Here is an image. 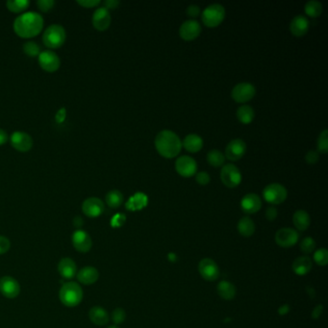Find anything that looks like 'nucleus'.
Segmentation results:
<instances>
[{
	"instance_id": "f257e3e1",
	"label": "nucleus",
	"mask_w": 328,
	"mask_h": 328,
	"mask_svg": "<svg viewBox=\"0 0 328 328\" xmlns=\"http://www.w3.org/2000/svg\"><path fill=\"white\" fill-rule=\"evenodd\" d=\"M45 20L43 16L34 11L20 14L14 20V31L18 36L29 39L36 37L44 28Z\"/></svg>"
},
{
	"instance_id": "f03ea898",
	"label": "nucleus",
	"mask_w": 328,
	"mask_h": 328,
	"mask_svg": "<svg viewBox=\"0 0 328 328\" xmlns=\"http://www.w3.org/2000/svg\"><path fill=\"white\" fill-rule=\"evenodd\" d=\"M157 152L167 159L179 155L182 149V142L172 130H162L156 135L154 141Z\"/></svg>"
},
{
	"instance_id": "7ed1b4c3",
	"label": "nucleus",
	"mask_w": 328,
	"mask_h": 328,
	"mask_svg": "<svg viewBox=\"0 0 328 328\" xmlns=\"http://www.w3.org/2000/svg\"><path fill=\"white\" fill-rule=\"evenodd\" d=\"M60 301L67 307L78 306L83 300V290L78 283H64L59 292Z\"/></svg>"
},
{
	"instance_id": "20e7f679",
	"label": "nucleus",
	"mask_w": 328,
	"mask_h": 328,
	"mask_svg": "<svg viewBox=\"0 0 328 328\" xmlns=\"http://www.w3.org/2000/svg\"><path fill=\"white\" fill-rule=\"evenodd\" d=\"M67 39V33L61 24H51L46 28L43 35V41L49 48H59L63 46Z\"/></svg>"
},
{
	"instance_id": "39448f33",
	"label": "nucleus",
	"mask_w": 328,
	"mask_h": 328,
	"mask_svg": "<svg viewBox=\"0 0 328 328\" xmlns=\"http://www.w3.org/2000/svg\"><path fill=\"white\" fill-rule=\"evenodd\" d=\"M225 14V9L222 5L217 3L211 4L202 12V22L207 27H218L224 20Z\"/></svg>"
},
{
	"instance_id": "423d86ee",
	"label": "nucleus",
	"mask_w": 328,
	"mask_h": 328,
	"mask_svg": "<svg viewBox=\"0 0 328 328\" xmlns=\"http://www.w3.org/2000/svg\"><path fill=\"white\" fill-rule=\"evenodd\" d=\"M288 191L279 183H272L268 185L263 191V198L265 201L273 205L281 204L287 200Z\"/></svg>"
},
{
	"instance_id": "0eeeda50",
	"label": "nucleus",
	"mask_w": 328,
	"mask_h": 328,
	"mask_svg": "<svg viewBox=\"0 0 328 328\" xmlns=\"http://www.w3.org/2000/svg\"><path fill=\"white\" fill-rule=\"evenodd\" d=\"M220 180L227 188H236L242 182V173L237 166L225 165L220 171Z\"/></svg>"
},
{
	"instance_id": "6e6552de",
	"label": "nucleus",
	"mask_w": 328,
	"mask_h": 328,
	"mask_svg": "<svg viewBox=\"0 0 328 328\" xmlns=\"http://www.w3.org/2000/svg\"><path fill=\"white\" fill-rule=\"evenodd\" d=\"M255 87L251 83H239L231 91L233 101L242 104L251 101L255 96Z\"/></svg>"
},
{
	"instance_id": "1a4fd4ad",
	"label": "nucleus",
	"mask_w": 328,
	"mask_h": 328,
	"mask_svg": "<svg viewBox=\"0 0 328 328\" xmlns=\"http://www.w3.org/2000/svg\"><path fill=\"white\" fill-rule=\"evenodd\" d=\"M175 171L180 176L189 178L198 173V164L190 156H180L175 162Z\"/></svg>"
},
{
	"instance_id": "9d476101",
	"label": "nucleus",
	"mask_w": 328,
	"mask_h": 328,
	"mask_svg": "<svg viewBox=\"0 0 328 328\" xmlns=\"http://www.w3.org/2000/svg\"><path fill=\"white\" fill-rule=\"evenodd\" d=\"M199 272L201 277L208 282H213L219 279V266L211 258H204L201 260L199 264Z\"/></svg>"
},
{
	"instance_id": "9b49d317",
	"label": "nucleus",
	"mask_w": 328,
	"mask_h": 328,
	"mask_svg": "<svg viewBox=\"0 0 328 328\" xmlns=\"http://www.w3.org/2000/svg\"><path fill=\"white\" fill-rule=\"evenodd\" d=\"M275 243L281 247L288 248L296 246L299 242L300 235L296 229L284 227L279 229L275 234Z\"/></svg>"
},
{
	"instance_id": "f8f14e48",
	"label": "nucleus",
	"mask_w": 328,
	"mask_h": 328,
	"mask_svg": "<svg viewBox=\"0 0 328 328\" xmlns=\"http://www.w3.org/2000/svg\"><path fill=\"white\" fill-rule=\"evenodd\" d=\"M39 64L44 71L48 73H54L59 70L61 65V60L54 51L44 50L39 55Z\"/></svg>"
},
{
	"instance_id": "ddd939ff",
	"label": "nucleus",
	"mask_w": 328,
	"mask_h": 328,
	"mask_svg": "<svg viewBox=\"0 0 328 328\" xmlns=\"http://www.w3.org/2000/svg\"><path fill=\"white\" fill-rule=\"evenodd\" d=\"M201 31L202 28L199 21L194 19H190L186 20L181 24L179 28V36L186 42H191L200 37Z\"/></svg>"
},
{
	"instance_id": "4468645a",
	"label": "nucleus",
	"mask_w": 328,
	"mask_h": 328,
	"mask_svg": "<svg viewBox=\"0 0 328 328\" xmlns=\"http://www.w3.org/2000/svg\"><path fill=\"white\" fill-rule=\"evenodd\" d=\"M11 145L20 152H27L33 146V139L32 137L22 131H15L11 137Z\"/></svg>"
},
{
	"instance_id": "2eb2a0df",
	"label": "nucleus",
	"mask_w": 328,
	"mask_h": 328,
	"mask_svg": "<svg viewBox=\"0 0 328 328\" xmlns=\"http://www.w3.org/2000/svg\"><path fill=\"white\" fill-rule=\"evenodd\" d=\"M246 144L242 139H234L229 142L225 148V158L229 161L235 162L242 159L246 154Z\"/></svg>"
},
{
	"instance_id": "dca6fc26",
	"label": "nucleus",
	"mask_w": 328,
	"mask_h": 328,
	"mask_svg": "<svg viewBox=\"0 0 328 328\" xmlns=\"http://www.w3.org/2000/svg\"><path fill=\"white\" fill-rule=\"evenodd\" d=\"M105 205L101 199L91 196L85 200L82 204L83 213L89 218H97L103 214Z\"/></svg>"
},
{
	"instance_id": "f3484780",
	"label": "nucleus",
	"mask_w": 328,
	"mask_h": 328,
	"mask_svg": "<svg viewBox=\"0 0 328 328\" xmlns=\"http://www.w3.org/2000/svg\"><path fill=\"white\" fill-rule=\"evenodd\" d=\"M73 245L74 248L82 253H87L91 250V246H92V241L91 238L88 232L78 229L73 233Z\"/></svg>"
},
{
	"instance_id": "a211bd4d",
	"label": "nucleus",
	"mask_w": 328,
	"mask_h": 328,
	"mask_svg": "<svg viewBox=\"0 0 328 328\" xmlns=\"http://www.w3.org/2000/svg\"><path fill=\"white\" fill-rule=\"evenodd\" d=\"M0 292L7 299H16L20 292V286L15 278L3 276L0 278Z\"/></svg>"
},
{
	"instance_id": "6ab92c4d",
	"label": "nucleus",
	"mask_w": 328,
	"mask_h": 328,
	"mask_svg": "<svg viewBox=\"0 0 328 328\" xmlns=\"http://www.w3.org/2000/svg\"><path fill=\"white\" fill-rule=\"evenodd\" d=\"M111 21H112V18H111L109 10L104 7H99L92 14V18H91L92 25L99 31L102 32L107 30L111 25Z\"/></svg>"
},
{
	"instance_id": "aec40b11",
	"label": "nucleus",
	"mask_w": 328,
	"mask_h": 328,
	"mask_svg": "<svg viewBox=\"0 0 328 328\" xmlns=\"http://www.w3.org/2000/svg\"><path fill=\"white\" fill-rule=\"evenodd\" d=\"M241 208L247 215L255 214L262 208V201L256 193H247L241 201Z\"/></svg>"
},
{
	"instance_id": "412c9836",
	"label": "nucleus",
	"mask_w": 328,
	"mask_h": 328,
	"mask_svg": "<svg viewBox=\"0 0 328 328\" xmlns=\"http://www.w3.org/2000/svg\"><path fill=\"white\" fill-rule=\"evenodd\" d=\"M309 20L302 15L296 16L290 23V31L292 35L297 38L305 36L309 31Z\"/></svg>"
},
{
	"instance_id": "4be33fe9",
	"label": "nucleus",
	"mask_w": 328,
	"mask_h": 328,
	"mask_svg": "<svg viewBox=\"0 0 328 328\" xmlns=\"http://www.w3.org/2000/svg\"><path fill=\"white\" fill-rule=\"evenodd\" d=\"M76 276H77V279L79 282L82 283L84 285H91L99 280L100 273L95 268L91 267V266H87V267L82 268L77 273Z\"/></svg>"
},
{
	"instance_id": "5701e85b",
	"label": "nucleus",
	"mask_w": 328,
	"mask_h": 328,
	"mask_svg": "<svg viewBox=\"0 0 328 328\" xmlns=\"http://www.w3.org/2000/svg\"><path fill=\"white\" fill-rule=\"evenodd\" d=\"M58 272L64 279H72L77 274V266L73 259L65 257L59 262Z\"/></svg>"
},
{
	"instance_id": "b1692460",
	"label": "nucleus",
	"mask_w": 328,
	"mask_h": 328,
	"mask_svg": "<svg viewBox=\"0 0 328 328\" xmlns=\"http://www.w3.org/2000/svg\"><path fill=\"white\" fill-rule=\"evenodd\" d=\"M292 268L294 274L303 276L310 273L313 268V262L310 257L306 255L301 256L294 259Z\"/></svg>"
},
{
	"instance_id": "393cba45",
	"label": "nucleus",
	"mask_w": 328,
	"mask_h": 328,
	"mask_svg": "<svg viewBox=\"0 0 328 328\" xmlns=\"http://www.w3.org/2000/svg\"><path fill=\"white\" fill-rule=\"evenodd\" d=\"M89 318L95 325L103 326L109 322L108 312L101 306H93L89 312Z\"/></svg>"
},
{
	"instance_id": "a878e982",
	"label": "nucleus",
	"mask_w": 328,
	"mask_h": 328,
	"mask_svg": "<svg viewBox=\"0 0 328 328\" xmlns=\"http://www.w3.org/2000/svg\"><path fill=\"white\" fill-rule=\"evenodd\" d=\"M182 146L191 153H196L201 151L203 147V140L198 134H190L187 135L183 140Z\"/></svg>"
},
{
	"instance_id": "bb28decb",
	"label": "nucleus",
	"mask_w": 328,
	"mask_h": 328,
	"mask_svg": "<svg viewBox=\"0 0 328 328\" xmlns=\"http://www.w3.org/2000/svg\"><path fill=\"white\" fill-rule=\"evenodd\" d=\"M292 222L294 227L300 231L307 230L311 224L309 214L304 210H298L292 216Z\"/></svg>"
},
{
	"instance_id": "cd10ccee",
	"label": "nucleus",
	"mask_w": 328,
	"mask_h": 328,
	"mask_svg": "<svg viewBox=\"0 0 328 328\" xmlns=\"http://www.w3.org/2000/svg\"><path fill=\"white\" fill-rule=\"evenodd\" d=\"M147 203H148V199L146 194L139 191L134 195H132L126 202V209L129 211H139L146 207Z\"/></svg>"
},
{
	"instance_id": "c85d7f7f",
	"label": "nucleus",
	"mask_w": 328,
	"mask_h": 328,
	"mask_svg": "<svg viewBox=\"0 0 328 328\" xmlns=\"http://www.w3.org/2000/svg\"><path fill=\"white\" fill-rule=\"evenodd\" d=\"M217 291H218L219 297L225 301L233 300L237 293L236 287L232 283L226 281V280H222L218 284Z\"/></svg>"
},
{
	"instance_id": "c756f323",
	"label": "nucleus",
	"mask_w": 328,
	"mask_h": 328,
	"mask_svg": "<svg viewBox=\"0 0 328 328\" xmlns=\"http://www.w3.org/2000/svg\"><path fill=\"white\" fill-rule=\"evenodd\" d=\"M238 231L243 237H251L255 232V223L249 217H244L238 222Z\"/></svg>"
},
{
	"instance_id": "7c9ffc66",
	"label": "nucleus",
	"mask_w": 328,
	"mask_h": 328,
	"mask_svg": "<svg viewBox=\"0 0 328 328\" xmlns=\"http://www.w3.org/2000/svg\"><path fill=\"white\" fill-rule=\"evenodd\" d=\"M236 115H237L238 119H239V121L241 123H243V124H249L254 119L255 112H254V110H253V108L251 106L243 105V106L239 107Z\"/></svg>"
},
{
	"instance_id": "2f4dec72",
	"label": "nucleus",
	"mask_w": 328,
	"mask_h": 328,
	"mask_svg": "<svg viewBox=\"0 0 328 328\" xmlns=\"http://www.w3.org/2000/svg\"><path fill=\"white\" fill-rule=\"evenodd\" d=\"M304 11L310 18H319L322 13V4L317 0H310L305 4Z\"/></svg>"
},
{
	"instance_id": "473e14b6",
	"label": "nucleus",
	"mask_w": 328,
	"mask_h": 328,
	"mask_svg": "<svg viewBox=\"0 0 328 328\" xmlns=\"http://www.w3.org/2000/svg\"><path fill=\"white\" fill-rule=\"evenodd\" d=\"M122 202H123V194L119 190H112L106 194V203L113 209L119 208L122 204Z\"/></svg>"
},
{
	"instance_id": "72a5a7b5",
	"label": "nucleus",
	"mask_w": 328,
	"mask_h": 328,
	"mask_svg": "<svg viewBox=\"0 0 328 328\" xmlns=\"http://www.w3.org/2000/svg\"><path fill=\"white\" fill-rule=\"evenodd\" d=\"M207 162L214 168H219L224 164L225 156L218 149H213L207 154Z\"/></svg>"
},
{
	"instance_id": "f704fd0d",
	"label": "nucleus",
	"mask_w": 328,
	"mask_h": 328,
	"mask_svg": "<svg viewBox=\"0 0 328 328\" xmlns=\"http://www.w3.org/2000/svg\"><path fill=\"white\" fill-rule=\"evenodd\" d=\"M30 5L29 0H8L6 6L13 13H21L27 9Z\"/></svg>"
},
{
	"instance_id": "c9c22d12",
	"label": "nucleus",
	"mask_w": 328,
	"mask_h": 328,
	"mask_svg": "<svg viewBox=\"0 0 328 328\" xmlns=\"http://www.w3.org/2000/svg\"><path fill=\"white\" fill-rule=\"evenodd\" d=\"M317 146H318V152L319 153H322L325 154L327 153L328 151V130L324 129L320 134H319V138H318V142H317Z\"/></svg>"
},
{
	"instance_id": "e433bc0d",
	"label": "nucleus",
	"mask_w": 328,
	"mask_h": 328,
	"mask_svg": "<svg viewBox=\"0 0 328 328\" xmlns=\"http://www.w3.org/2000/svg\"><path fill=\"white\" fill-rule=\"evenodd\" d=\"M23 52L29 57H36L41 53V47L35 42L28 41L23 45Z\"/></svg>"
},
{
	"instance_id": "4c0bfd02",
	"label": "nucleus",
	"mask_w": 328,
	"mask_h": 328,
	"mask_svg": "<svg viewBox=\"0 0 328 328\" xmlns=\"http://www.w3.org/2000/svg\"><path fill=\"white\" fill-rule=\"evenodd\" d=\"M314 261L316 264L319 265L320 267H324L328 263V250L326 248L322 247L316 250L314 252Z\"/></svg>"
},
{
	"instance_id": "58836bf2",
	"label": "nucleus",
	"mask_w": 328,
	"mask_h": 328,
	"mask_svg": "<svg viewBox=\"0 0 328 328\" xmlns=\"http://www.w3.org/2000/svg\"><path fill=\"white\" fill-rule=\"evenodd\" d=\"M301 251L304 254H310L313 253L316 249V242L313 238L306 237L304 238L301 243Z\"/></svg>"
},
{
	"instance_id": "ea45409f",
	"label": "nucleus",
	"mask_w": 328,
	"mask_h": 328,
	"mask_svg": "<svg viewBox=\"0 0 328 328\" xmlns=\"http://www.w3.org/2000/svg\"><path fill=\"white\" fill-rule=\"evenodd\" d=\"M126 319V314L125 311L121 308H117L113 311L112 313V320L114 321L115 324H120L122 323Z\"/></svg>"
},
{
	"instance_id": "a19ab883",
	"label": "nucleus",
	"mask_w": 328,
	"mask_h": 328,
	"mask_svg": "<svg viewBox=\"0 0 328 328\" xmlns=\"http://www.w3.org/2000/svg\"><path fill=\"white\" fill-rule=\"evenodd\" d=\"M37 5L39 9L43 12H49L50 10L53 9L55 5L54 0H38Z\"/></svg>"
},
{
	"instance_id": "79ce46f5",
	"label": "nucleus",
	"mask_w": 328,
	"mask_h": 328,
	"mask_svg": "<svg viewBox=\"0 0 328 328\" xmlns=\"http://www.w3.org/2000/svg\"><path fill=\"white\" fill-rule=\"evenodd\" d=\"M210 175L205 172H200L195 174V181L201 186H206L210 183Z\"/></svg>"
},
{
	"instance_id": "37998d69",
	"label": "nucleus",
	"mask_w": 328,
	"mask_h": 328,
	"mask_svg": "<svg viewBox=\"0 0 328 328\" xmlns=\"http://www.w3.org/2000/svg\"><path fill=\"white\" fill-rule=\"evenodd\" d=\"M319 159V153L315 150H310L305 155V161L309 165H315L318 163Z\"/></svg>"
},
{
	"instance_id": "c03bdc74",
	"label": "nucleus",
	"mask_w": 328,
	"mask_h": 328,
	"mask_svg": "<svg viewBox=\"0 0 328 328\" xmlns=\"http://www.w3.org/2000/svg\"><path fill=\"white\" fill-rule=\"evenodd\" d=\"M11 247V242L8 238L0 236V255L7 253Z\"/></svg>"
},
{
	"instance_id": "a18cd8bd",
	"label": "nucleus",
	"mask_w": 328,
	"mask_h": 328,
	"mask_svg": "<svg viewBox=\"0 0 328 328\" xmlns=\"http://www.w3.org/2000/svg\"><path fill=\"white\" fill-rule=\"evenodd\" d=\"M186 14L189 18H196L201 15V8L198 5H190L186 10Z\"/></svg>"
},
{
	"instance_id": "49530a36",
	"label": "nucleus",
	"mask_w": 328,
	"mask_h": 328,
	"mask_svg": "<svg viewBox=\"0 0 328 328\" xmlns=\"http://www.w3.org/2000/svg\"><path fill=\"white\" fill-rule=\"evenodd\" d=\"M125 216L123 214H117L113 219H112V226L114 227H120L124 222H125Z\"/></svg>"
},
{
	"instance_id": "de8ad7c7",
	"label": "nucleus",
	"mask_w": 328,
	"mask_h": 328,
	"mask_svg": "<svg viewBox=\"0 0 328 328\" xmlns=\"http://www.w3.org/2000/svg\"><path fill=\"white\" fill-rule=\"evenodd\" d=\"M76 2L82 7H86V8L96 7L101 4V0H77Z\"/></svg>"
},
{
	"instance_id": "09e8293b",
	"label": "nucleus",
	"mask_w": 328,
	"mask_h": 328,
	"mask_svg": "<svg viewBox=\"0 0 328 328\" xmlns=\"http://www.w3.org/2000/svg\"><path fill=\"white\" fill-rule=\"evenodd\" d=\"M266 218L267 219H269L270 221H273V220H275L276 218H277V215H278V212H277V209L274 207V206H271L269 207L268 209L266 210Z\"/></svg>"
},
{
	"instance_id": "8fccbe9b",
	"label": "nucleus",
	"mask_w": 328,
	"mask_h": 328,
	"mask_svg": "<svg viewBox=\"0 0 328 328\" xmlns=\"http://www.w3.org/2000/svg\"><path fill=\"white\" fill-rule=\"evenodd\" d=\"M103 4H104L103 7L107 10L116 9L119 5V1L118 0H105L103 2Z\"/></svg>"
},
{
	"instance_id": "3c124183",
	"label": "nucleus",
	"mask_w": 328,
	"mask_h": 328,
	"mask_svg": "<svg viewBox=\"0 0 328 328\" xmlns=\"http://www.w3.org/2000/svg\"><path fill=\"white\" fill-rule=\"evenodd\" d=\"M8 140H9L8 133L4 129L0 128V146L6 144L8 142Z\"/></svg>"
},
{
	"instance_id": "603ef678",
	"label": "nucleus",
	"mask_w": 328,
	"mask_h": 328,
	"mask_svg": "<svg viewBox=\"0 0 328 328\" xmlns=\"http://www.w3.org/2000/svg\"><path fill=\"white\" fill-rule=\"evenodd\" d=\"M65 114H67V112H65L64 108H61V109L59 110L58 113H57V115H56V117H55L56 121L59 122V123L62 122V121H64V118H65Z\"/></svg>"
},
{
	"instance_id": "864d4df0",
	"label": "nucleus",
	"mask_w": 328,
	"mask_h": 328,
	"mask_svg": "<svg viewBox=\"0 0 328 328\" xmlns=\"http://www.w3.org/2000/svg\"><path fill=\"white\" fill-rule=\"evenodd\" d=\"M73 224L75 227H81L83 225V219L81 217H75L73 219Z\"/></svg>"
},
{
	"instance_id": "5fc2aeb1",
	"label": "nucleus",
	"mask_w": 328,
	"mask_h": 328,
	"mask_svg": "<svg viewBox=\"0 0 328 328\" xmlns=\"http://www.w3.org/2000/svg\"><path fill=\"white\" fill-rule=\"evenodd\" d=\"M321 311H322V306H318V307L314 310V312H313L312 317H313L314 319H318L319 315L321 314Z\"/></svg>"
},
{
	"instance_id": "6e6d98bb",
	"label": "nucleus",
	"mask_w": 328,
	"mask_h": 328,
	"mask_svg": "<svg viewBox=\"0 0 328 328\" xmlns=\"http://www.w3.org/2000/svg\"><path fill=\"white\" fill-rule=\"evenodd\" d=\"M107 328H119L117 326V325H111V326H109V327Z\"/></svg>"
}]
</instances>
